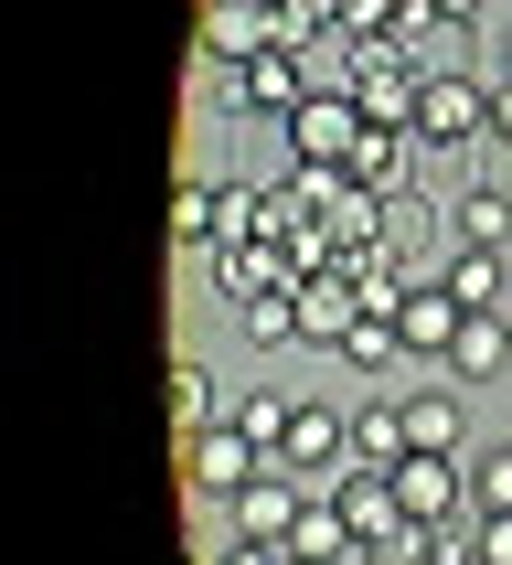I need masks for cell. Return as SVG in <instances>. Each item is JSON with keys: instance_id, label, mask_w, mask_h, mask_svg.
<instances>
[{"instance_id": "f1b7e54d", "label": "cell", "mask_w": 512, "mask_h": 565, "mask_svg": "<svg viewBox=\"0 0 512 565\" xmlns=\"http://www.w3.org/2000/svg\"><path fill=\"white\" fill-rule=\"evenodd\" d=\"M288 565H299V555H288Z\"/></svg>"}, {"instance_id": "cb8c5ba5", "label": "cell", "mask_w": 512, "mask_h": 565, "mask_svg": "<svg viewBox=\"0 0 512 565\" xmlns=\"http://www.w3.org/2000/svg\"><path fill=\"white\" fill-rule=\"evenodd\" d=\"M278 22H288V54H299L320 32H342V0H278Z\"/></svg>"}, {"instance_id": "7c38bea8", "label": "cell", "mask_w": 512, "mask_h": 565, "mask_svg": "<svg viewBox=\"0 0 512 565\" xmlns=\"http://www.w3.org/2000/svg\"><path fill=\"white\" fill-rule=\"evenodd\" d=\"M459 320H470V310H459V299H448V278H438V288H406V310H395V331H406V352H416V363H448V342H459Z\"/></svg>"}, {"instance_id": "9c48e42d", "label": "cell", "mask_w": 512, "mask_h": 565, "mask_svg": "<svg viewBox=\"0 0 512 565\" xmlns=\"http://www.w3.org/2000/svg\"><path fill=\"white\" fill-rule=\"evenodd\" d=\"M278 470H310V480H342L352 470V416L342 406H299L278 438Z\"/></svg>"}, {"instance_id": "d6986e66", "label": "cell", "mask_w": 512, "mask_h": 565, "mask_svg": "<svg viewBox=\"0 0 512 565\" xmlns=\"http://www.w3.org/2000/svg\"><path fill=\"white\" fill-rule=\"evenodd\" d=\"M459 438H470V427H459V406H448V395H406V448L459 459Z\"/></svg>"}, {"instance_id": "8fae6325", "label": "cell", "mask_w": 512, "mask_h": 565, "mask_svg": "<svg viewBox=\"0 0 512 565\" xmlns=\"http://www.w3.org/2000/svg\"><path fill=\"white\" fill-rule=\"evenodd\" d=\"M331 502H342V523L363 544H395V534H406V502H395V480H384V470H342V480H331Z\"/></svg>"}, {"instance_id": "44dd1931", "label": "cell", "mask_w": 512, "mask_h": 565, "mask_svg": "<svg viewBox=\"0 0 512 565\" xmlns=\"http://www.w3.org/2000/svg\"><path fill=\"white\" fill-rule=\"evenodd\" d=\"M214 374H203V363H171V427H214Z\"/></svg>"}, {"instance_id": "484cf974", "label": "cell", "mask_w": 512, "mask_h": 565, "mask_svg": "<svg viewBox=\"0 0 512 565\" xmlns=\"http://www.w3.org/2000/svg\"><path fill=\"white\" fill-rule=\"evenodd\" d=\"M224 565H288V544H256V534H235V544H224Z\"/></svg>"}, {"instance_id": "4fadbf2b", "label": "cell", "mask_w": 512, "mask_h": 565, "mask_svg": "<svg viewBox=\"0 0 512 565\" xmlns=\"http://www.w3.org/2000/svg\"><path fill=\"white\" fill-rule=\"evenodd\" d=\"M502 363H512V320L502 310H470L459 342H448V374H459V384H502Z\"/></svg>"}, {"instance_id": "30bf717a", "label": "cell", "mask_w": 512, "mask_h": 565, "mask_svg": "<svg viewBox=\"0 0 512 565\" xmlns=\"http://www.w3.org/2000/svg\"><path fill=\"white\" fill-rule=\"evenodd\" d=\"M299 512H310V502L288 491V470H256L246 491L224 502V523H235V534H256V544H288V534H299Z\"/></svg>"}, {"instance_id": "ba28073f", "label": "cell", "mask_w": 512, "mask_h": 565, "mask_svg": "<svg viewBox=\"0 0 512 565\" xmlns=\"http://www.w3.org/2000/svg\"><path fill=\"white\" fill-rule=\"evenodd\" d=\"M214 288L235 299V310H256V299L299 288V256H288L278 235H256V246H214Z\"/></svg>"}, {"instance_id": "ac0fdd59", "label": "cell", "mask_w": 512, "mask_h": 565, "mask_svg": "<svg viewBox=\"0 0 512 565\" xmlns=\"http://www.w3.org/2000/svg\"><path fill=\"white\" fill-rule=\"evenodd\" d=\"M342 544H352V523H342V502L320 491V502L299 512V534H288V555H299V565H331V555H342Z\"/></svg>"}, {"instance_id": "3957f363", "label": "cell", "mask_w": 512, "mask_h": 565, "mask_svg": "<svg viewBox=\"0 0 512 565\" xmlns=\"http://www.w3.org/2000/svg\"><path fill=\"white\" fill-rule=\"evenodd\" d=\"M214 75H224V107H235V118H288V107H299V96H310V64H299V54H288V43H267V54H256V64H214Z\"/></svg>"}, {"instance_id": "7402d4cb", "label": "cell", "mask_w": 512, "mask_h": 565, "mask_svg": "<svg viewBox=\"0 0 512 565\" xmlns=\"http://www.w3.org/2000/svg\"><path fill=\"white\" fill-rule=\"evenodd\" d=\"M470 502L480 512H512V448H470Z\"/></svg>"}, {"instance_id": "9a60e30c", "label": "cell", "mask_w": 512, "mask_h": 565, "mask_svg": "<svg viewBox=\"0 0 512 565\" xmlns=\"http://www.w3.org/2000/svg\"><path fill=\"white\" fill-rule=\"evenodd\" d=\"M224 246V192L214 182H182L171 192V256H214Z\"/></svg>"}, {"instance_id": "277c9868", "label": "cell", "mask_w": 512, "mask_h": 565, "mask_svg": "<svg viewBox=\"0 0 512 565\" xmlns=\"http://www.w3.org/2000/svg\"><path fill=\"white\" fill-rule=\"evenodd\" d=\"M384 480H395L406 523H459V512H480V502H470V459H438V448H406Z\"/></svg>"}, {"instance_id": "ffe728a7", "label": "cell", "mask_w": 512, "mask_h": 565, "mask_svg": "<svg viewBox=\"0 0 512 565\" xmlns=\"http://www.w3.org/2000/svg\"><path fill=\"white\" fill-rule=\"evenodd\" d=\"M224 416H235V427H246V438L267 448V459H278V438H288V416H299V406H288V395H267V384H256V395H235V406H224Z\"/></svg>"}, {"instance_id": "d4e9b609", "label": "cell", "mask_w": 512, "mask_h": 565, "mask_svg": "<svg viewBox=\"0 0 512 565\" xmlns=\"http://www.w3.org/2000/svg\"><path fill=\"white\" fill-rule=\"evenodd\" d=\"M470 544H480V565H512V512H480Z\"/></svg>"}, {"instance_id": "7a4b0ae2", "label": "cell", "mask_w": 512, "mask_h": 565, "mask_svg": "<svg viewBox=\"0 0 512 565\" xmlns=\"http://www.w3.org/2000/svg\"><path fill=\"white\" fill-rule=\"evenodd\" d=\"M363 107H352V86H310L299 107H288V160H310V171H342L352 150H363Z\"/></svg>"}, {"instance_id": "603a6c76", "label": "cell", "mask_w": 512, "mask_h": 565, "mask_svg": "<svg viewBox=\"0 0 512 565\" xmlns=\"http://www.w3.org/2000/svg\"><path fill=\"white\" fill-rule=\"evenodd\" d=\"M395 352H406V331H395V320H352V342H342V363H363V374H384V363H395Z\"/></svg>"}, {"instance_id": "8992f818", "label": "cell", "mask_w": 512, "mask_h": 565, "mask_svg": "<svg viewBox=\"0 0 512 565\" xmlns=\"http://www.w3.org/2000/svg\"><path fill=\"white\" fill-rule=\"evenodd\" d=\"M267 43H288L278 0H203V64H256Z\"/></svg>"}, {"instance_id": "5bb4252c", "label": "cell", "mask_w": 512, "mask_h": 565, "mask_svg": "<svg viewBox=\"0 0 512 565\" xmlns=\"http://www.w3.org/2000/svg\"><path fill=\"white\" fill-rule=\"evenodd\" d=\"M448 235L459 246H512V182H470L448 203Z\"/></svg>"}, {"instance_id": "6da1fadb", "label": "cell", "mask_w": 512, "mask_h": 565, "mask_svg": "<svg viewBox=\"0 0 512 565\" xmlns=\"http://www.w3.org/2000/svg\"><path fill=\"white\" fill-rule=\"evenodd\" d=\"M416 139H427V150H470V139H491V86L459 75V64H416Z\"/></svg>"}, {"instance_id": "83f0119b", "label": "cell", "mask_w": 512, "mask_h": 565, "mask_svg": "<svg viewBox=\"0 0 512 565\" xmlns=\"http://www.w3.org/2000/svg\"><path fill=\"white\" fill-rule=\"evenodd\" d=\"M427 11H438L448 32H470V22H480V0H427Z\"/></svg>"}, {"instance_id": "5b68a950", "label": "cell", "mask_w": 512, "mask_h": 565, "mask_svg": "<svg viewBox=\"0 0 512 565\" xmlns=\"http://www.w3.org/2000/svg\"><path fill=\"white\" fill-rule=\"evenodd\" d=\"M256 470H278V459H267V448L246 438V427H235V416H214V427H192V491H203V502H235V491H246Z\"/></svg>"}, {"instance_id": "4316f807", "label": "cell", "mask_w": 512, "mask_h": 565, "mask_svg": "<svg viewBox=\"0 0 512 565\" xmlns=\"http://www.w3.org/2000/svg\"><path fill=\"white\" fill-rule=\"evenodd\" d=\"M491 139H502V150H512V75H502V86H491Z\"/></svg>"}, {"instance_id": "2e32d148", "label": "cell", "mask_w": 512, "mask_h": 565, "mask_svg": "<svg viewBox=\"0 0 512 565\" xmlns=\"http://www.w3.org/2000/svg\"><path fill=\"white\" fill-rule=\"evenodd\" d=\"M502 288H512L502 246H448V299L459 310H502Z\"/></svg>"}, {"instance_id": "52a82bcc", "label": "cell", "mask_w": 512, "mask_h": 565, "mask_svg": "<svg viewBox=\"0 0 512 565\" xmlns=\"http://www.w3.org/2000/svg\"><path fill=\"white\" fill-rule=\"evenodd\" d=\"M288 299H299V342H310V352H342V342H352V320H363V288H352V267H310Z\"/></svg>"}, {"instance_id": "e0dca14e", "label": "cell", "mask_w": 512, "mask_h": 565, "mask_svg": "<svg viewBox=\"0 0 512 565\" xmlns=\"http://www.w3.org/2000/svg\"><path fill=\"white\" fill-rule=\"evenodd\" d=\"M406 459V406H352V470H395Z\"/></svg>"}]
</instances>
